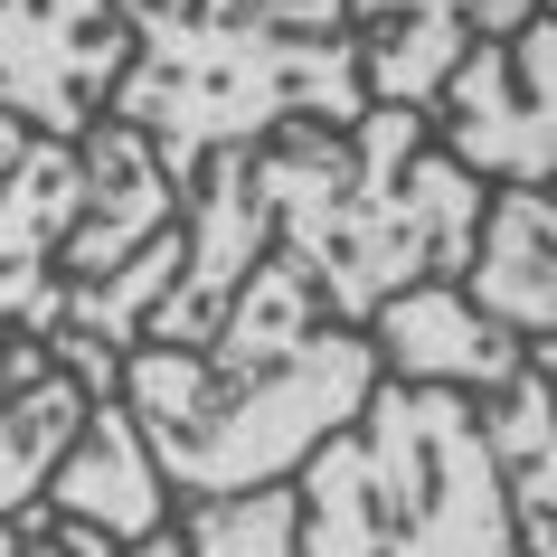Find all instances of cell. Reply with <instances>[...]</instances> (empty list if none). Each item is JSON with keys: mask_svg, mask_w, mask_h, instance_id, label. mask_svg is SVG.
I'll return each instance as SVG.
<instances>
[{"mask_svg": "<svg viewBox=\"0 0 557 557\" xmlns=\"http://www.w3.org/2000/svg\"><path fill=\"white\" fill-rule=\"evenodd\" d=\"M482 435L500 454V482H510V520H520L529 557H557V397L548 379L529 369L520 387H500L482 407Z\"/></svg>", "mask_w": 557, "mask_h": 557, "instance_id": "obj_14", "label": "cell"}, {"mask_svg": "<svg viewBox=\"0 0 557 557\" xmlns=\"http://www.w3.org/2000/svg\"><path fill=\"white\" fill-rule=\"evenodd\" d=\"M463 294H472V312L520 331L529 350L557 341V180L548 189H492L482 246L463 264Z\"/></svg>", "mask_w": 557, "mask_h": 557, "instance_id": "obj_13", "label": "cell"}, {"mask_svg": "<svg viewBox=\"0 0 557 557\" xmlns=\"http://www.w3.org/2000/svg\"><path fill=\"white\" fill-rule=\"evenodd\" d=\"M0 557H58L38 520H0Z\"/></svg>", "mask_w": 557, "mask_h": 557, "instance_id": "obj_17", "label": "cell"}, {"mask_svg": "<svg viewBox=\"0 0 557 557\" xmlns=\"http://www.w3.org/2000/svg\"><path fill=\"white\" fill-rule=\"evenodd\" d=\"M341 10L359 29L369 104H397V114H425L482 38H510L539 20V0H341Z\"/></svg>", "mask_w": 557, "mask_h": 557, "instance_id": "obj_9", "label": "cell"}, {"mask_svg": "<svg viewBox=\"0 0 557 557\" xmlns=\"http://www.w3.org/2000/svg\"><path fill=\"white\" fill-rule=\"evenodd\" d=\"M256 161H264L274 246L322 284L331 322L350 331H369L379 302L416 294V284H463L472 246H482L492 189L454 151H435L425 114L369 104L350 133L294 123Z\"/></svg>", "mask_w": 557, "mask_h": 557, "instance_id": "obj_3", "label": "cell"}, {"mask_svg": "<svg viewBox=\"0 0 557 557\" xmlns=\"http://www.w3.org/2000/svg\"><path fill=\"white\" fill-rule=\"evenodd\" d=\"M133 66V20L123 0H0V114L86 143Z\"/></svg>", "mask_w": 557, "mask_h": 557, "instance_id": "obj_6", "label": "cell"}, {"mask_svg": "<svg viewBox=\"0 0 557 557\" xmlns=\"http://www.w3.org/2000/svg\"><path fill=\"white\" fill-rule=\"evenodd\" d=\"M369 350H379V379H397V387H454V397H472V407H492L500 387L529 379V341H520V331H500L492 312H472L463 284H416V294L379 302Z\"/></svg>", "mask_w": 557, "mask_h": 557, "instance_id": "obj_10", "label": "cell"}, {"mask_svg": "<svg viewBox=\"0 0 557 557\" xmlns=\"http://www.w3.org/2000/svg\"><path fill=\"white\" fill-rule=\"evenodd\" d=\"M539 10H548V20H557V0H539Z\"/></svg>", "mask_w": 557, "mask_h": 557, "instance_id": "obj_19", "label": "cell"}, {"mask_svg": "<svg viewBox=\"0 0 557 557\" xmlns=\"http://www.w3.org/2000/svg\"><path fill=\"white\" fill-rule=\"evenodd\" d=\"M529 369H539V379H548V397H557V341H539V350H529Z\"/></svg>", "mask_w": 557, "mask_h": 557, "instance_id": "obj_18", "label": "cell"}, {"mask_svg": "<svg viewBox=\"0 0 557 557\" xmlns=\"http://www.w3.org/2000/svg\"><path fill=\"white\" fill-rule=\"evenodd\" d=\"M133 66L104 114L133 123L171 189L218 151H264L294 123L350 133L369 114L359 29L341 0H123Z\"/></svg>", "mask_w": 557, "mask_h": 557, "instance_id": "obj_2", "label": "cell"}, {"mask_svg": "<svg viewBox=\"0 0 557 557\" xmlns=\"http://www.w3.org/2000/svg\"><path fill=\"white\" fill-rule=\"evenodd\" d=\"M38 520H86L104 539H161V529H180V492L161 482V463H151V444H143L123 397H95L76 454L58 463V482L38 500Z\"/></svg>", "mask_w": 557, "mask_h": 557, "instance_id": "obj_11", "label": "cell"}, {"mask_svg": "<svg viewBox=\"0 0 557 557\" xmlns=\"http://www.w3.org/2000/svg\"><path fill=\"white\" fill-rule=\"evenodd\" d=\"M294 500V557H529L482 407L454 387L379 379L369 416L302 463Z\"/></svg>", "mask_w": 557, "mask_h": 557, "instance_id": "obj_4", "label": "cell"}, {"mask_svg": "<svg viewBox=\"0 0 557 557\" xmlns=\"http://www.w3.org/2000/svg\"><path fill=\"white\" fill-rule=\"evenodd\" d=\"M302 539V500L284 492H246V500H189L180 510V548L189 557H294Z\"/></svg>", "mask_w": 557, "mask_h": 557, "instance_id": "obj_15", "label": "cell"}, {"mask_svg": "<svg viewBox=\"0 0 557 557\" xmlns=\"http://www.w3.org/2000/svg\"><path fill=\"white\" fill-rule=\"evenodd\" d=\"M425 133L482 189H548L557 180V20L548 10L510 38H482L454 66V86L425 104Z\"/></svg>", "mask_w": 557, "mask_h": 557, "instance_id": "obj_5", "label": "cell"}, {"mask_svg": "<svg viewBox=\"0 0 557 557\" xmlns=\"http://www.w3.org/2000/svg\"><path fill=\"white\" fill-rule=\"evenodd\" d=\"M38 520V510H29ZM48 529V548L58 557H189L180 548V529H161V539H104V529H86V520H38Z\"/></svg>", "mask_w": 557, "mask_h": 557, "instance_id": "obj_16", "label": "cell"}, {"mask_svg": "<svg viewBox=\"0 0 557 557\" xmlns=\"http://www.w3.org/2000/svg\"><path fill=\"white\" fill-rule=\"evenodd\" d=\"M86 416H95V397H86L76 369H58L38 341L0 350V520H29L48 500L58 463L86 435Z\"/></svg>", "mask_w": 557, "mask_h": 557, "instance_id": "obj_12", "label": "cell"}, {"mask_svg": "<svg viewBox=\"0 0 557 557\" xmlns=\"http://www.w3.org/2000/svg\"><path fill=\"white\" fill-rule=\"evenodd\" d=\"M76 151H86V208H76V227H66V246H58V302L114 284L123 264H143L151 246L180 227V189H171V171L151 161V143L133 123L104 114Z\"/></svg>", "mask_w": 557, "mask_h": 557, "instance_id": "obj_8", "label": "cell"}, {"mask_svg": "<svg viewBox=\"0 0 557 557\" xmlns=\"http://www.w3.org/2000/svg\"><path fill=\"white\" fill-rule=\"evenodd\" d=\"M379 397L369 331L331 322L322 284L284 246L246 274L227 322L199 350H133L123 359V407L143 425L161 482L189 500H246L302 482V463L331 435H350Z\"/></svg>", "mask_w": 557, "mask_h": 557, "instance_id": "obj_1", "label": "cell"}, {"mask_svg": "<svg viewBox=\"0 0 557 557\" xmlns=\"http://www.w3.org/2000/svg\"><path fill=\"white\" fill-rule=\"evenodd\" d=\"M86 208V151L0 114V350L58 331V246Z\"/></svg>", "mask_w": 557, "mask_h": 557, "instance_id": "obj_7", "label": "cell"}]
</instances>
